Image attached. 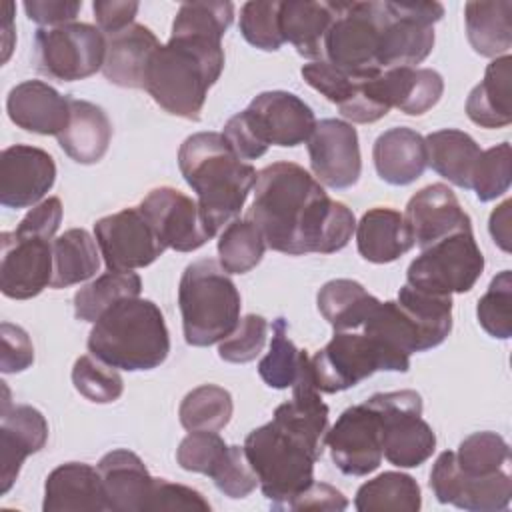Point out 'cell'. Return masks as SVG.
<instances>
[{
	"mask_svg": "<svg viewBox=\"0 0 512 512\" xmlns=\"http://www.w3.org/2000/svg\"><path fill=\"white\" fill-rule=\"evenodd\" d=\"M184 340L212 346L234 332L240 322V292L224 268L202 258L186 266L178 286Z\"/></svg>",
	"mask_w": 512,
	"mask_h": 512,
	"instance_id": "7",
	"label": "cell"
},
{
	"mask_svg": "<svg viewBox=\"0 0 512 512\" xmlns=\"http://www.w3.org/2000/svg\"><path fill=\"white\" fill-rule=\"evenodd\" d=\"M512 2H468L464 6L466 36L476 54L500 58L512 46Z\"/></svg>",
	"mask_w": 512,
	"mask_h": 512,
	"instance_id": "32",
	"label": "cell"
},
{
	"mask_svg": "<svg viewBox=\"0 0 512 512\" xmlns=\"http://www.w3.org/2000/svg\"><path fill=\"white\" fill-rule=\"evenodd\" d=\"M316 388L326 394L348 390L378 370L408 372L410 356L366 332H334L312 358Z\"/></svg>",
	"mask_w": 512,
	"mask_h": 512,
	"instance_id": "8",
	"label": "cell"
},
{
	"mask_svg": "<svg viewBox=\"0 0 512 512\" xmlns=\"http://www.w3.org/2000/svg\"><path fill=\"white\" fill-rule=\"evenodd\" d=\"M388 102L408 116L428 112L444 92L442 76L432 68H390L382 72Z\"/></svg>",
	"mask_w": 512,
	"mask_h": 512,
	"instance_id": "35",
	"label": "cell"
},
{
	"mask_svg": "<svg viewBox=\"0 0 512 512\" xmlns=\"http://www.w3.org/2000/svg\"><path fill=\"white\" fill-rule=\"evenodd\" d=\"M334 10L336 14L324 40V60L356 76L382 72L378 66L384 26L382 2H334Z\"/></svg>",
	"mask_w": 512,
	"mask_h": 512,
	"instance_id": "9",
	"label": "cell"
},
{
	"mask_svg": "<svg viewBox=\"0 0 512 512\" xmlns=\"http://www.w3.org/2000/svg\"><path fill=\"white\" fill-rule=\"evenodd\" d=\"M348 500L340 490L326 482H312L292 504L290 510H344Z\"/></svg>",
	"mask_w": 512,
	"mask_h": 512,
	"instance_id": "57",
	"label": "cell"
},
{
	"mask_svg": "<svg viewBox=\"0 0 512 512\" xmlns=\"http://www.w3.org/2000/svg\"><path fill=\"white\" fill-rule=\"evenodd\" d=\"M306 350H298L294 342L288 338V324L280 316L272 324V340L268 354L258 362L260 378L276 390H284L294 384L300 362Z\"/></svg>",
	"mask_w": 512,
	"mask_h": 512,
	"instance_id": "42",
	"label": "cell"
},
{
	"mask_svg": "<svg viewBox=\"0 0 512 512\" xmlns=\"http://www.w3.org/2000/svg\"><path fill=\"white\" fill-rule=\"evenodd\" d=\"M60 222H62V202L60 198L50 196L40 204L32 206V210L16 226V232L34 234V236L52 240L56 230L60 228Z\"/></svg>",
	"mask_w": 512,
	"mask_h": 512,
	"instance_id": "55",
	"label": "cell"
},
{
	"mask_svg": "<svg viewBox=\"0 0 512 512\" xmlns=\"http://www.w3.org/2000/svg\"><path fill=\"white\" fill-rule=\"evenodd\" d=\"M420 506L418 482L402 472H384L364 482L354 498L358 512H418Z\"/></svg>",
	"mask_w": 512,
	"mask_h": 512,
	"instance_id": "37",
	"label": "cell"
},
{
	"mask_svg": "<svg viewBox=\"0 0 512 512\" xmlns=\"http://www.w3.org/2000/svg\"><path fill=\"white\" fill-rule=\"evenodd\" d=\"M56 182L54 158L36 146L14 144L0 154V204L30 208L40 204Z\"/></svg>",
	"mask_w": 512,
	"mask_h": 512,
	"instance_id": "20",
	"label": "cell"
},
{
	"mask_svg": "<svg viewBox=\"0 0 512 512\" xmlns=\"http://www.w3.org/2000/svg\"><path fill=\"white\" fill-rule=\"evenodd\" d=\"M244 452L258 476V486L276 510L290 504L314 482V464L324 446L272 416L244 440Z\"/></svg>",
	"mask_w": 512,
	"mask_h": 512,
	"instance_id": "5",
	"label": "cell"
},
{
	"mask_svg": "<svg viewBox=\"0 0 512 512\" xmlns=\"http://www.w3.org/2000/svg\"><path fill=\"white\" fill-rule=\"evenodd\" d=\"M142 280L136 272L108 270L74 294V314L78 320L96 322L112 304L122 298L140 296Z\"/></svg>",
	"mask_w": 512,
	"mask_h": 512,
	"instance_id": "38",
	"label": "cell"
},
{
	"mask_svg": "<svg viewBox=\"0 0 512 512\" xmlns=\"http://www.w3.org/2000/svg\"><path fill=\"white\" fill-rule=\"evenodd\" d=\"M454 456L458 468L468 476H490L510 470V446L500 434L490 430L466 436Z\"/></svg>",
	"mask_w": 512,
	"mask_h": 512,
	"instance_id": "41",
	"label": "cell"
},
{
	"mask_svg": "<svg viewBox=\"0 0 512 512\" xmlns=\"http://www.w3.org/2000/svg\"><path fill=\"white\" fill-rule=\"evenodd\" d=\"M382 418V454L398 468H416L436 450V434L422 420V396L416 390L370 396Z\"/></svg>",
	"mask_w": 512,
	"mask_h": 512,
	"instance_id": "12",
	"label": "cell"
},
{
	"mask_svg": "<svg viewBox=\"0 0 512 512\" xmlns=\"http://www.w3.org/2000/svg\"><path fill=\"white\" fill-rule=\"evenodd\" d=\"M266 242L262 232L248 218H234L220 234L218 258L228 274L250 272L264 256Z\"/></svg>",
	"mask_w": 512,
	"mask_h": 512,
	"instance_id": "40",
	"label": "cell"
},
{
	"mask_svg": "<svg viewBox=\"0 0 512 512\" xmlns=\"http://www.w3.org/2000/svg\"><path fill=\"white\" fill-rule=\"evenodd\" d=\"M428 166L448 182L470 190V178L474 164L480 156L476 140L456 128H444L424 138Z\"/></svg>",
	"mask_w": 512,
	"mask_h": 512,
	"instance_id": "34",
	"label": "cell"
},
{
	"mask_svg": "<svg viewBox=\"0 0 512 512\" xmlns=\"http://www.w3.org/2000/svg\"><path fill=\"white\" fill-rule=\"evenodd\" d=\"M72 384L86 400L96 404H110L118 400L124 390L122 376L116 372V368L92 354L80 356L74 362Z\"/></svg>",
	"mask_w": 512,
	"mask_h": 512,
	"instance_id": "44",
	"label": "cell"
},
{
	"mask_svg": "<svg viewBox=\"0 0 512 512\" xmlns=\"http://www.w3.org/2000/svg\"><path fill=\"white\" fill-rule=\"evenodd\" d=\"M430 488L442 504H454L470 512H498L510 504L512 476L510 470L490 476H468L458 468L454 452L446 450L432 466Z\"/></svg>",
	"mask_w": 512,
	"mask_h": 512,
	"instance_id": "16",
	"label": "cell"
},
{
	"mask_svg": "<svg viewBox=\"0 0 512 512\" xmlns=\"http://www.w3.org/2000/svg\"><path fill=\"white\" fill-rule=\"evenodd\" d=\"M384 26L380 34L378 66L414 68L434 48V24L444 16L440 2H382Z\"/></svg>",
	"mask_w": 512,
	"mask_h": 512,
	"instance_id": "13",
	"label": "cell"
},
{
	"mask_svg": "<svg viewBox=\"0 0 512 512\" xmlns=\"http://www.w3.org/2000/svg\"><path fill=\"white\" fill-rule=\"evenodd\" d=\"M0 330H2L0 370L4 374H16L30 368L34 362V346L26 330L10 322H2Z\"/></svg>",
	"mask_w": 512,
	"mask_h": 512,
	"instance_id": "53",
	"label": "cell"
},
{
	"mask_svg": "<svg viewBox=\"0 0 512 512\" xmlns=\"http://www.w3.org/2000/svg\"><path fill=\"white\" fill-rule=\"evenodd\" d=\"M476 316L480 326L498 340L512 336V272L502 270L490 280L488 290L478 300Z\"/></svg>",
	"mask_w": 512,
	"mask_h": 512,
	"instance_id": "45",
	"label": "cell"
},
{
	"mask_svg": "<svg viewBox=\"0 0 512 512\" xmlns=\"http://www.w3.org/2000/svg\"><path fill=\"white\" fill-rule=\"evenodd\" d=\"M6 398L0 414V484L6 494L20 474L24 460L44 448L48 440V422L40 410L28 404L12 406Z\"/></svg>",
	"mask_w": 512,
	"mask_h": 512,
	"instance_id": "21",
	"label": "cell"
},
{
	"mask_svg": "<svg viewBox=\"0 0 512 512\" xmlns=\"http://www.w3.org/2000/svg\"><path fill=\"white\" fill-rule=\"evenodd\" d=\"M158 510H194V512H208L210 502L194 488L168 482L166 478L154 480L152 498L148 504V512Z\"/></svg>",
	"mask_w": 512,
	"mask_h": 512,
	"instance_id": "52",
	"label": "cell"
},
{
	"mask_svg": "<svg viewBox=\"0 0 512 512\" xmlns=\"http://www.w3.org/2000/svg\"><path fill=\"white\" fill-rule=\"evenodd\" d=\"M26 16L42 28H56L72 24L82 10L78 0H28L24 2Z\"/></svg>",
	"mask_w": 512,
	"mask_h": 512,
	"instance_id": "54",
	"label": "cell"
},
{
	"mask_svg": "<svg viewBox=\"0 0 512 512\" xmlns=\"http://www.w3.org/2000/svg\"><path fill=\"white\" fill-rule=\"evenodd\" d=\"M60 148L78 164H96L108 150L112 124L106 112L88 102L70 98V120L56 136Z\"/></svg>",
	"mask_w": 512,
	"mask_h": 512,
	"instance_id": "29",
	"label": "cell"
},
{
	"mask_svg": "<svg viewBox=\"0 0 512 512\" xmlns=\"http://www.w3.org/2000/svg\"><path fill=\"white\" fill-rule=\"evenodd\" d=\"M326 446L332 462L346 476H366L374 472L382 454V418L368 400L346 408L326 432Z\"/></svg>",
	"mask_w": 512,
	"mask_h": 512,
	"instance_id": "14",
	"label": "cell"
},
{
	"mask_svg": "<svg viewBox=\"0 0 512 512\" xmlns=\"http://www.w3.org/2000/svg\"><path fill=\"white\" fill-rule=\"evenodd\" d=\"M316 304L334 332H344L362 328L380 300L372 296L360 282L350 278H336L320 288Z\"/></svg>",
	"mask_w": 512,
	"mask_h": 512,
	"instance_id": "33",
	"label": "cell"
},
{
	"mask_svg": "<svg viewBox=\"0 0 512 512\" xmlns=\"http://www.w3.org/2000/svg\"><path fill=\"white\" fill-rule=\"evenodd\" d=\"M228 444L212 430H192L182 438L176 460L182 470L210 476L216 466L224 460Z\"/></svg>",
	"mask_w": 512,
	"mask_h": 512,
	"instance_id": "48",
	"label": "cell"
},
{
	"mask_svg": "<svg viewBox=\"0 0 512 512\" xmlns=\"http://www.w3.org/2000/svg\"><path fill=\"white\" fill-rule=\"evenodd\" d=\"M356 246L364 260L388 264L406 254L414 240L404 214L392 208H372L356 224Z\"/></svg>",
	"mask_w": 512,
	"mask_h": 512,
	"instance_id": "30",
	"label": "cell"
},
{
	"mask_svg": "<svg viewBox=\"0 0 512 512\" xmlns=\"http://www.w3.org/2000/svg\"><path fill=\"white\" fill-rule=\"evenodd\" d=\"M216 488L228 498H246L258 486V476L252 470L244 446H228L224 460L210 474Z\"/></svg>",
	"mask_w": 512,
	"mask_h": 512,
	"instance_id": "50",
	"label": "cell"
},
{
	"mask_svg": "<svg viewBox=\"0 0 512 512\" xmlns=\"http://www.w3.org/2000/svg\"><path fill=\"white\" fill-rule=\"evenodd\" d=\"M88 352L128 372L158 368L170 352L164 314L152 300L122 298L94 322Z\"/></svg>",
	"mask_w": 512,
	"mask_h": 512,
	"instance_id": "4",
	"label": "cell"
},
{
	"mask_svg": "<svg viewBox=\"0 0 512 512\" xmlns=\"http://www.w3.org/2000/svg\"><path fill=\"white\" fill-rule=\"evenodd\" d=\"M94 238L108 270L132 272L150 266L166 246L140 208H124L94 224Z\"/></svg>",
	"mask_w": 512,
	"mask_h": 512,
	"instance_id": "15",
	"label": "cell"
},
{
	"mask_svg": "<svg viewBox=\"0 0 512 512\" xmlns=\"http://www.w3.org/2000/svg\"><path fill=\"white\" fill-rule=\"evenodd\" d=\"M240 32L248 44L274 52L284 44L280 32V2L264 0V2H246L240 8Z\"/></svg>",
	"mask_w": 512,
	"mask_h": 512,
	"instance_id": "47",
	"label": "cell"
},
{
	"mask_svg": "<svg viewBox=\"0 0 512 512\" xmlns=\"http://www.w3.org/2000/svg\"><path fill=\"white\" fill-rule=\"evenodd\" d=\"M232 396L226 388L216 384H202L190 390L180 402V424L192 430H222L232 418Z\"/></svg>",
	"mask_w": 512,
	"mask_h": 512,
	"instance_id": "39",
	"label": "cell"
},
{
	"mask_svg": "<svg viewBox=\"0 0 512 512\" xmlns=\"http://www.w3.org/2000/svg\"><path fill=\"white\" fill-rule=\"evenodd\" d=\"M108 510L148 512L154 480L138 454L118 448L104 454L98 462Z\"/></svg>",
	"mask_w": 512,
	"mask_h": 512,
	"instance_id": "24",
	"label": "cell"
},
{
	"mask_svg": "<svg viewBox=\"0 0 512 512\" xmlns=\"http://www.w3.org/2000/svg\"><path fill=\"white\" fill-rule=\"evenodd\" d=\"M158 46V38L144 24H130L110 34L106 38V58L102 66L106 80L122 88H144L148 60Z\"/></svg>",
	"mask_w": 512,
	"mask_h": 512,
	"instance_id": "27",
	"label": "cell"
},
{
	"mask_svg": "<svg viewBox=\"0 0 512 512\" xmlns=\"http://www.w3.org/2000/svg\"><path fill=\"white\" fill-rule=\"evenodd\" d=\"M246 218L262 232L268 248L288 256L338 252L356 232L352 210L332 200L294 162H274L258 172Z\"/></svg>",
	"mask_w": 512,
	"mask_h": 512,
	"instance_id": "1",
	"label": "cell"
},
{
	"mask_svg": "<svg viewBox=\"0 0 512 512\" xmlns=\"http://www.w3.org/2000/svg\"><path fill=\"white\" fill-rule=\"evenodd\" d=\"M334 2H280V32L296 52L310 60H324V40L334 20Z\"/></svg>",
	"mask_w": 512,
	"mask_h": 512,
	"instance_id": "28",
	"label": "cell"
},
{
	"mask_svg": "<svg viewBox=\"0 0 512 512\" xmlns=\"http://www.w3.org/2000/svg\"><path fill=\"white\" fill-rule=\"evenodd\" d=\"M316 128L312 108L292 92L268 90L224 124V138L240 160H256L274 146L308 142Z\"/></svg>",
	"mask_w": 512,
	"mask_h": 512,
	"instance_id": "6",
	"label": "cell"
},
{
	"mask_svg": "<svg viewBox=\"0 0 512 512\" xmlns=\"http://www.w3.org/2000/svg\"><path fill=\"white\" fill-rule=\"evenodd\" d=\"M224 70L222 40L172 32L146 66L144 90L172 116L200 120L210 86Z\"/></svg>",
	"mask_w": 512,
	"mask_h": 512,
	"instance_id": "2",
	"label": "cell"
},
{
	"mask_svg": "<svg viewBox=\"0 0 512 512\" xmlns=\"http://www.w3.org/2000/svg\"><path fill=\"white\" fill-rule=\"evenodd\" d=\"M512 180V150L508 142L482 150L470 178V188L480 202H490L508 192Z\"/></svg>",
	"mask_w": 512,
	"mask_h": 512,
	"instance_id": "43",
	"label": "cell"
},
{
	"mask_svg": "<svg viewBox=\"0 0 512 512\" xmlns=\"http://www.w3.org/2000/svg\"><path fill=\"white\" fill-rule=\"evenodd\" d=\"M52 288H68L92 278L100 268V252L84 228L66 230L52 242Z\"/></svg>",
	"mask_w": 512,
	"mask_h": 512,
	"instance_id": "36",
	"label": "cell"
},
{
	"mask_svg": "<svg viewBox=\"0 0 512 512\" xmlns=\"http://www.w3.org/2000/svg\"><path fill=\"white\" fill-rule=\"evenodd\" d=\"M512 56L494 58L480 84L472 88L466 100L468 118L482 128H502L512 122Z\"/></svg>",
	"mask_w": 512,
	"mask_h": 512,
	"instance_id": "31",
	"label": "cell"
},
{
	"mask_svg": "<svg viewBox=\"0 0 512 512\" xmlns=\"http://www.w3.org/2000/svg\"><path fill=\"white\" fill-rule=\"evenodd\" d=\"M92 8L98 28L102 30V34L110 36L134 24L140 4L134 0H96Z\"/></svg>",
	"mask_w": 512,
	"mask_h": 512,
	"instance_id": "56",
	"label": "cell"
},
{
	"mask_svg": "<svg viewBox=\"0 0 512 512\" xmlns=\"http://www.w3.org/2000/svg\"><path fill=\"white\" fill-rule=\"evenodd\" d=\"M310 168L316 180L328 188L344 190L358 182L362 172L358 132L352 124L336 118L316 122L308 138Z\"/></svg>",
	"mask_w": 512,
	"mask_h": 512,
	"instance_id": "19",
	"label": "cell"
},
{
	"mask_svg": "<svg viewBox=\"0 0 512 512\" xmlns=\"http://www.w3.org/2000/svg\"><path fill=\"white\" fill-rule=\"evenodd\" d=\"M44 512H104L108 510L98 468L66 462L54 468L44 484Z\"/></svg>",
	"mask_w": 512,
	"mask_h": 512,
	"instance_id": "25",
	"label": "cell"
},
{
	"mask_svg": "<svg viewBox=\"0 0 512 512\" xmlns=\"http://www.w3.org/2000/svg\"><path fill=\"white\" fill-rule=\"evenodd\" d=\"M300 74L314 90H318L326 100H330L338 108L350 100L358 78H362V76L344 72L326 60H314L310 64H304Z\"/></svg>",
	"mask_w": 512,
	"mask_h": 512,
	"instance_id": "51",
	"label": "cell"
},
{
	"mask_svg": "<svg viewBox=\"0 0 512 512\" xmlns=\"http://www.w3.org/2000/svg\"><path fill=\"white\" fill-rule=\"evenodd\" d=\"M510 206H512V200H504L496 210H492L490 222H488L490 236L494 238V242H496L504 252H510V242H512Z\"/></svg>",
	"mask_w": 512,
	"mask_h": 512,
	"instance_id": "58",
	"label": "cell"
},
{
	"mask_svg": "<svg viewBox=\"0 0 512 512\" xmlns=\"http://www.w3.org/2000/svg\"><path fill=\"white\" fill-rule=\"evenodd\" d=\"M372 160L384 182L392 186H408L416 182L428 166L424 136L406 126L390 128L376 138Z\"/></svg>",
	"mask_w": 512,
	"mask_h": 512,
	"instance_id": "26",
	"label": "cell"
},
{
	"mask_svg": "<svg viewBox=\"0 0 512 512\" xmlns=\"http://www.w3.org/2000/svg\"><path fill=\"white\" fill-rule=\"evenodd\" d=\"M106 36L86 22L38 28L34 36L36 70L60 82L84 80L102 70Z\"/></svg>",
	"mask_w": 512,
	"mask_h": 512,
	"instance_id": "11",
	"label": "cell"
},
{
	"mask_svg": "<svg viewBox=\"0 0 512 512\" xmlns=\"http://www.w3.org/2000/svg\"><path fill=\"white\" fill-rule=\"evenodd\" d=\"M138 208L160 242L176 252L198 250L214 236L202 218L198 202L176 188L160 186L150 190Z\"/></svg>",
	"mask_w": 512,
	"mask_h": 512,
	"instance_id": "18",
	"label": "cell"
},
{
	"mask_svg": "<svg viewBox=\"0 0 512 512\" xmlns=\"http://www.w3.org/2000/svg\"><path fill=\"white\" fill-rule=\"evenodd\" d=\"M6 112L26 132L58 136L70 120V96L42 80H24L8 92Z\"/></svg>",
	"mask_w": 512,
	"mask_h": 512,
	"instance_id": "23",
	"label": "cell"
},
{
	"mask_svg": "<svg viewBox=\"0 0 512 512\" xmlns=\"http://www.w3.org/2000/svg\"><path fill=\"white\" fill-rule=\"evenodd\" d=\"M268 336V322L260 314H246L230 336L220 340L218 356L226 362H252L264 348Z\"/></svg>",
	"mask_w": 512,
	"mask_h": 512,
	"instance_id": "49",
	"label": "cell"
},
{
	"mask_svg": "<svg viewBox=\"0 0 512 512\" xmlns=\"http://www.w3.org/2000/svg\"><path fill=\"white\" fill-rule=\"evenodd\" d=\"M234 20L232 2H184L172 22V32L222 40Z\"/></svg>",
	"mask_w": 512,
	"mask_h": 512,
	"instance_id": "46",
	"label": "cell"
},
{
	"mask_svg": "<svg viewBox=\"0 0 512 512\" xmlns=\"http://www.w3.org/2000/svg\"><path fill=\"white\" fill-rule=\"evenodd\" d=\"M484 270V256L472 228L454 232L424 248L406 270V284L442 296L474 288Z\"/></svg>",
	"mask_w": 512,
	"mask_h": 512,
	"instance_id": "10",
	"label": "cell"
},
{
	"mask_svg": "<svg viewBox=\"0 0 512 512\" xmlns=\"http://www.w3.org/2000/svg\"><path fill=\"white\" fill-rule=\"evenodd\" d=\"M178 168L196 192L202 218L214 234L240 214L258 176L220 132L188 136L178 150Z\"/></svg>",
	"mask_w": 512,
	"mask_h": 512,
	"instance_id": "3",
	"label": "cell"
},
{
	"mask_svg": "<svg viewBox=\"0 0 512 512\" xmlns=\"http://www.w3.org/2000/svg\"><path fill=\"white\" fill-rule=\"evenodd\" d=\"M52 242L16 230L0 234V290L4 296L28 300L50 286L54 272Z\"/></svg>",
	"mask_w": 512,
	"mask_h": 512,
	"instance_id": "17",
	"label": "cell"
},
{
	"mask_svg": "<svg viewBox=\"0 0 512 512\" xmlns=\"http://www.w3.org/2000/svg\"><path fill=\"white\" fill-rule=\"evenodd\" d=\"M404 220L414 244L422 250L454 232L472 228L456 194L440 182L418 190L408 200Z\"/></svg>",
	"mask_w": 512,
	"mask_h": 512,
	"instance_id": "22",
	"label": "cell"
}]
</instances>
